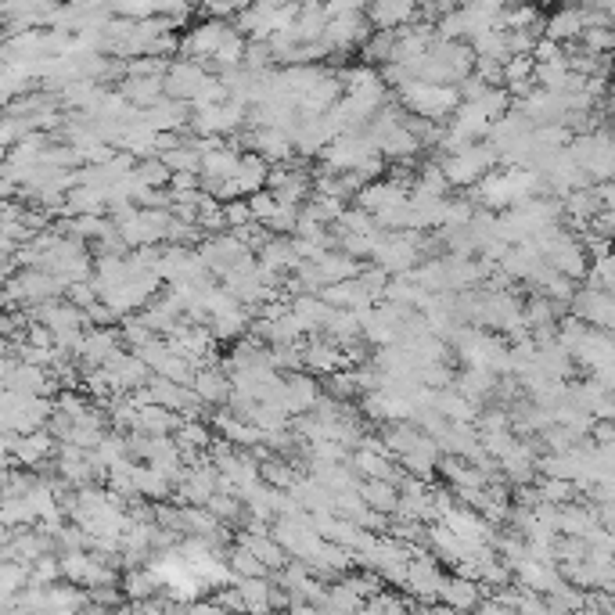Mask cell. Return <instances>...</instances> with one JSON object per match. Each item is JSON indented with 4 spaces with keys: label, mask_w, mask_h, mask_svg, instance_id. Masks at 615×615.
Segmentation results:
<instances>
[{
    "label": "cell",
    "mask_w": 615,
    "mask_h": 615,
    "mask_svg": "<svg viewBox=\"0 0 615 615\" xmlns=\"http://www.w3.org/2000/svg\"><path fill=\"white\" fill-rule=\"evenodd\" d=\"M497 166H500V159L490 144H468V148L446 155V159L439 162V170H443L450 188H475V184H479L486 173L497 170Z\"/></svg>",
    "instance_id": "cell-1"
},
{
    "label": "cell",
    "mask_w": 615,
    "mask_h": 615,
    "mask_svg": "<svg viewBox=\"0 0 615 615\" xmlns=\"http://www.w3.org/2000/svg\"><path fill=\"white\" fill-rule=\"evenodd\" d=\"M227 36H231V22H209V18H205V22H198V26H191L188 33L180 36L177 54L184 62L205 65V62H213Z\"/></svg>",
    "instance_id": "cell-2"
},
{
    "label": "cell",
    "mask_w": 615,
    "mask_h": 615,
    "mask_svg": "<svg viewBox=\"0 0 615 615\" xmlns=\"http://www.w3.org/2000/svg\"><path fill=\"white\" fill-rule=\"evenodd\" d=\"M446 572L443 565L432 558L428 551H418L414 558L407 562V576H403V590H407L410 598L421 601V605H432L439 598V587H443Z\"/></svg>",
    "instance_id": "cell-3"
},
{
    "label": "cell",
    "mask_w": 615,
    "mask_h": 615,
    "mask_svg": "<svg viewBox=\"0 0 615 615\" xmlns=\"http://www.w3.org/2000/svg\"><path fill=\"white\" fill-rule=\"evenodd\" d=\"M569 317H576L580 324L594 331H608L612 335V324H615V306H612V295L608 292H594V288H576L569 303Z\"/></svg>",
    "instance_id": "cell-4"
},
{
    "label": "cell",
    "mask_w": 615,
    "mask_h": 615,
    "mask_svg": "<svg viewBox=\"0 0 615 615\" xmlns=\"http://www.w3.org/2000/svg\"><path fill=\"white\" fill-rule=\"evenodd\" d=\"M101 371H105L108 385H112V393H119V396L137 393V389H144L148 378H152V371H148V367H144L134 353H126V349H119L116 357L108 360Z\"/></svg>",
    "instance_id": "cell-5"
},
{
    "label": "cell",
    "mask_w": 615,
    "mask_h": 615,
    "mask_svg": "<svg viewBox=\"0 0 615 615\" xmlns=\"http://www.w3.org/2000/svg\"><path fill=\"white\" fill-rule=\"evenodd\" d=\"M205 65H195V62H184V58H173L170 65H166V72H162V98L170 101H184V105H191V98H195L198 83L205 80Z\"/></svg>",
    "instance_id": "cell-6"
},
{
    "label": "cell",
    "mask_w": 615,
    "mask_h": 615,
    "mask_svg": "<svg viewBox=\"0 0 615 615\" xmlns=\"http://www.w3.org/2000/svg\"><path fill=\"white\" fill-rule=\"evenodd\" d=\"M119 349H123L119 328H87L83 331V342H80L76 360L83 364V371H94V367H105Z\"/></svg>",
    "instance_id": "cell-7"
},
{
    "label": "cell",
    "mask_w": 615,
    "mask_h": 615,
    "mask_svg": "<svg viewBox=\"0 0 615 615\" xmlns=\"http://www.w3.org/2000/svg\"><path fill=\"white\" fill-rule=\"evenodd\" d=\"M188 119H191V105L170 98H159L152 108L141 112V123L148 130H155V134H188Z\"/></svg>",
    "instance_id": "cell-8"
},
{
    "label": "cell",
    "mask_w": 615,
    "mask_h": 615,
    "mask_svg": "<svg viewBox=\"0 0 615 615\" xmlns=\"http://www.w3.org/2000/svg\"><path fill=\"white\" fill-rule=\"evenodd\" d=\"M321 400V382L303 371H295V375H285V393H281V403H285V414L288 418H306L313 414Z\"/></svg>",
    "instance_id": "cell-9"
},
{
    "label": "cell",
    "mask_w": 615,
    "mask_h": 615,
    "mask_svg": "<svg viewBox=\"0 0 615 615\" xmlns=\"http://www.w3.org/2000/svg\"><path fill=\"white\" fill-rule=\"evenodd\" d=\"M364 18L371 33H400V29L418 22V4H396V0H382L364 8Z\"/></svg>",
    "instance_id": "cell-10"
},
{
    "label": "cell",
    "mask_w": 615,
    "mask_h": 615,
    "mask_svg": "<svg viewBox=\"0 0 615 615\" xmlns=\"http://www.w3.org/2000/svg\"><path fill=\"white\" fill-rule=\"evenodd\" d=\"M486 598L482 594V587L475 580H468V576H446L443 587H439V608H446V612H461V615H472L475 605Z\"/></svg>",
    "instance_id": "cell-11"
},
{
    "label": "cell",
    "mask_w": 615,
    "mask_h": 615,
    "mask_svg": "<svg viewBox=\"0 0 615 615\" xmlns=\"http://www.w3.org/2000/svg\"><path fill=\"white\" fill-rule=\"evenodd\" d=\"M299 357H303L306 371H313V375H324V378L346 367V360H342V349L335 346L328 335H310V339H303V353H299Z\"/></svg>",
    "instance_id": "cell-12"
},
{
    "label": "cell",
    "mask_w": 615,
    "mask_h": 615,
    "mask_svg": "<svg viewBox=\"0 0 615 615\" xmlns=\"http://www.w3.org/2000/svg\"><path fill=\"white\" fill-rule=\"evenodd\" d=\"M191 393H195V400L202 403V407L220 410L231 400V382H227V375L220 371V364L202 367V371H195V378H191Z\"/></svg>",
    "instance_id": "cell-13"
},
{
    "label": "cell",
    "mask_w": 615,
    "mask_h": 615,
    "mask_svg": "<svg viewBox=\"0 0 615 615\" xmlns=\"http://www.w3.org/2000/svg\"><path fill=\"white\" fill-rule=\"evenodd\" d=\"M511 583L522 587V590H529V594L547 598V594L562 583V576H558V565H540V562H533V558H526L522 565L511 569Z\"/></svg>",
    "instance_id": "cell-14"
},
{
    "label": "cell",
    "mask_w": 615,
    "mask_h": 615,
    "mask_svg": "<svg viewBox=\"0 0 615 615\" xmlns=\"http://www.w3.org/2000/svg\"><path fill=\"white\" fill-rule=\"evenodd\" d=\"M159 590H162L159 576H155V569H148V565L119 572V594H123V605H148V601H155Z\"/></svg>",
    "instance_id": "cell-15"
},
{
    "label": "cell",
    "mask_w": 615,
    "mask_h": 615,
    "mask_svg": "<svg viewBox=\"0 0 615 615\" xmlns=\"http://www.w3.org/2000/svg\"><path fill=\"white\" fill-rule=\"evenodd\" d=\"M180 428V414L159 407V403H148V407H137L134 425L126 436H173Z\"/></svg>",
    "instance_id": "cell-16"
},
{
    "label": "cell",
    "mask_w": 615,
    "mask_h": 615,
    "mask_svg": "<svg viewBox=\"0 0 615 615\" xmlns=\"http://www.w3.org/2000/svg\"><path fill=\"white\" fill-rule=\"evenodd\" d=\"M234 544H241L245 551L256 558L259 565L267 572H281L288 565V554L281 551V547L274 544V536L263 533V536H249V533H234Z\"/></svg>",
    "instance_id": "cell-17"
},
{
    "label": "cell",
    "mask_w": 615,
    "mask_h": 615,
    "mask_svg": "<svg viewBox=\"0 0 615 615\" xmlns=\"http://www.w3.org/2000/svg\"><path fill=\"white\" fill-rule=\"evenodd\" d=\"M583 29H587L583 26V8H562V11H554V15L544 22V36L547 40H554L558 47L580 44Z\"/></svg>",
    "instance_id": "cell-18"
},
{
    "label": "cell",
    "mask_w": 615,
    "mask_h": 615,
    "mask_svg": "<svg viewBox=\"0 0 615 615\" xmlns=\"http://www.w3.org/2000/svg\"><path fill=\"white\" fill-rule=\"evenodd\" d=\"M134 493L137 500L155 508V504H166L173 497V482L162 472H155V468H148V464H134Z\"/></svg>",
    "instance_id": "cell-19"
},
{
    "label": "cell",
    "mask_w": 615,
    "mask_h": 615,
    "mask_svg": "<svg viewBox=\"0 0 615 615\" xmlns=\"http://www.w3.org/2000/svg\"><path fill=\"white\" fill-rule=\"evenodd\" d=\"M313 267H317V277H321L324 288H328V285H342V281H353V277L360 274L357 259H349L346 252H339V249L321 252V259H317Z\"/></svg>",
    "instance_id": "cell-20"
},
{
    "label": "cell",
    "mask_w": 615,
    "mask_h": 615,
    "mask_svg": "<svg viewBox=\"0 0 615 615\" xmlns=\"http://www.w3.org/2000/svg\"><path fill=\"white\" fill-rule=\"evenodd\" d=\"M357 493H360V500H364L367 511H378V515H385V518L396 515V500H400V490H396L393 482H382V479L357 482Z\"/></svg>",
    "instance_id": "cell-21"
},
{
    "label": "cell",
    "mask_w": 615,
    "mask_h": 615,
    "mask_svg": "<svg viewBox=\"0 0 615 615\" xmlns=\"http://www.w3.org/2000/svg\"><path fill=\"white\" fill-rule=\"evenodd\" d=\"M213 428H209V421H180V428L173 432V443L180 446V450H195V454H205L209 446H213Z\"/></svg>",
    "instance_id": "cell-22"
},
{
    "label": "cell",
    "mask_w": 615,
    "mask_h": 615,
    "mask_svg": "<svg viewBox=\"0 0 615 615\" xmlns=\"http://www.w3.org/2000/svg\"><path fill=\"white\" fill-rule=\"evenodd\" d=\"M321 608L324 612H335V615H357L360 608H364V601H360L342 580H335V583H324Z\"/></svg>",
    "instance_id": "cell-23"
},
{
    "label": "cell",
    "mask_w": 615,
    "mask_h": 615,
    "mask_svg": "<svg viewBox=\"0 0 615 615\" xmlns=\"http://www.w3.org/2000/svg\"><path fill=\"white\" fill-rule=\"evenodd\" d=\"M536 493H540V504H551V508H565L572 500H580L576 486L562 479H540L536 482Z\"/></svg>",
    "instance_id": "cell-24"
},
{
    "label": "cell",
    "mask_w": 615,
    "mask_h": 615,
    "mask_svg": "<svg viewBox=\"0 0 615 615\" xmlns=\"http://www.w3.org/2000/svg\"><path fill=\"white\" fill-rule=\"evenodd\" d=\"M303 213L313 216L317 223H324V227H331V223L346 213V202H339V198H331V195H310L303 205Z\"/></svg>",
    "instance_id": "cell-25"
},
{
    "label": "cell",
    "mask_w": 615,
    "mask_h": 615,
    "mask_svg": "<svg viewBox=\"0 0 615 615\" xmlns=\"http://www.w3.org/2000/svg\"><path fill=\"white\" fill-rule=\"evenodd\" d=\"M134 177L141 180L144 188L166 191V188H170V177H173V173L166 170V166H162V159L155 155V159H141V162H137V166H134Z\"/></svg>",
    "instance_id": "cell-26"
},
{
    "label": "cell",
    "mask_w": 615,
    "mask_h": 615,
    "mask_svg": "<svg viewBox=\"0 0 615 615\" xmlns=\"http://www.w3.org/2000/svg\"><path fill=\"white\" fill-rule=\"evenodd\" d=\"M162 159V166L170 173H198V166H202V159H198V152L191 148V137L184 144H177L173 152H166V155H159Z\"/></svg>",
    "instance_id": "cell-27"
},
{
    "label": "cell",
    "mask_w": 615,
    "mask_h": 615,
    "mask_svg": "<svg viewBox=\"0 0 615 615\" xmlns=\"http://www.w3.org/2000/svg\"><path fill=\"white\" fill-rule=\"evenodd\" d=\"M533 58L529 54H515L500 65V87H518V83H533Z\"/></svg>",
    "instance_id": "cell-28"
},
{
    "label": "cell",
    "mask_w": 615,
    "mask_h": 615,
    "mask_svg": "<svg viewBox=\"0 0 615 615\" xmlns=\"http://www.w3.org/2000/svg\"><path fill=\"white\" fill-rule=\"evenodd\" d=\"M223 101H227V90H223L220 76H216V72H205V80L198 83L195 98H191V112H195V108H213V105H223Z\"/></svg>",
    "instance_id": "cell-29"
},
{
    "label": "cell",
    "mask_w": 615,
    "mask_h": 615,
    "mask_svg": "<svg viewBox=\"0 0 615 615\" xmlns=\"http://www.w3.org/2000/svg\"><path fill=\"white\" fill-rule=\"evenodd\" d=\"M155 378H166V382L180 385V389H191V378H195V367L188 364V360H180V357H166L162 360V367L155 371Z\"/></svg>",
    "instance_id": "cell-30"
},
{
    "label": "cell",
    "mask_w": 615,
    "mask_h": 615,
    "mask_svg": "<svg viewBox=\"0 0 615 615\" xmlns=\"http://www.w3.org/2000/svg\"><path fill=\"white\" fill-rule=\"evenodd\" d=\"M245 205H249V216L252 223H259L263 231H267V223L277 216V198L270 195V191H256V195L245 198Z\"/></svg>",
    "instance_id": "cell-31"
},
{
    "label": "cell",
    "mask_w": 615,
    "mask_h": 615,
    "mask_svg": "<svg viewBox=\"0 0 615 615\" xmlns=\"http://www.w3.org/2000/svg\"><path fill=\"white\" fill-rule=\"evenodd\" d=\"M612 47H615V33H612V29H587V33L580 36V51L594 54V58L608 54Z\"/></svg>",
    "instance_id": "cell-32"
},
{
    "label": "cell",
    "mask_w": 615,
    "mask_h": 615,
    "mask_svg": "<svg viewBox=\"0 0 615 615\" xmlns=\"http://www.w3.org/2000/svg\"><path fill=\"white\" fill-rule=\"evenodd\" d=\"M134 357L141 360V364L148 367V371H152V375H155V371H159V367H162V360L170 357V349H166V342H162V339H148V342H144V346H137V349H134Z\"/></svg>",
    "instance_id": "cell-33"
},
{
    "label": "cell",
    "mask_w": 615,
    "mask_h": 615,
    "mask_svg": "<svg viewBox=\"0 0 615 615\" xmlns=\"http://www.w3.org/2000/svg\"><path fill=\"white\" fill-rule=\"evenodd\" d=\"M223 223H227V231H238V227H249L252 216H249V205H245V198H234V202H223Z\"/></svg>",
    "instance_id": "cell-34"
},
{
    "label": "cell",
    "mask_w": 615,
    "mask_h": 615,
    "mask_svg": "<svg viewBox=\"0 0 615 615\" xmlns=\"http://www.w3.org/2000/svg\"><path fill=\"white\" fill-rule=\"evenodd\" d=\"M472 615H515V612H511V608L504 605V601H500V598L486 594V598H482L479 605H475V612H472Z\"/></svg>",
    "instance_id": "cell-35"
},
{
    "label": "cell",
    "mask_w": 615,
    "mask_h": 615,
    "mask_svg": "<svg viewBox=\"0 0 615 615\" xmlns=\"http://www.w3.org/2000/svg\"><path fill=\"white\" fill-rule=\"evenodd\" d=\"M108 615H141V612H137L134 605H119V608H112Z\"/></svg>",
    "instance_id": "cell-36"
},
{
    "label": "cell",
    "mask_w": 615,
    "mask_h": 615,
    "mask_svg": "<svg viewBox=\"0 0 615 615\" xmlns=\"http://www.w3.org/2000/svg\"><path fill=\"white\" fill-rule=\"evenodd\" d=\"M439 615H461V612H446V608H439Z\"/></svg>",
    "instance_id": "cell-37"
}]
</instances>
